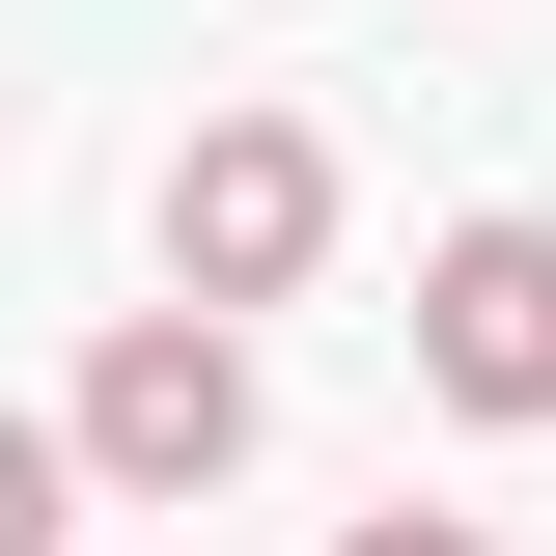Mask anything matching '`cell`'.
<instances>
[{
    "label": "cell",
    "mask_w": 556,
    "mask_h": 556,
    "mask_svg": "<svg viewBox=\"0 0 556 556\" xmlns=\"http://www.w3.org/2000/svg\"><path fill=\"white\" fill-rule=\"evenodd\" d=\"M56 445H84V501H167V529H195V501L251 473V334H223V306H139Z\"/></svg>",
    "instance_id": "1"
},
{
    "label": "cell",
    "mask_w": 556,
    "mask_h": 556,
    "mask_svg": "<svg viewBox=\"0 0 556 556\" xmlns=\"http://www.w3.org/2000/svg\"><path fill=\"white\" fill-rule=\"evenodd\" d=\"M306 251H334V139L306 112H195V167H167V306H278Z\"/></svg>",
    "instance_id": "2"
},
{
    "label": "cell",
    "mask_w": 556,
    "mask_h": 556,
    "mask_svg": "<svg viewBox=\"0 0 556 556\" xmlns=\"http://www.w3.org/2000/svg\"><path fill=\"white\" fill-rule=\"evenodd\" d=\"M417 362H445V417H556V223H445L417 251Z\"/></svg>",
    "instance_id": "3"
},
{
    "label": "cell",
    "mask_w": 556,
    "mask_h": 556,
    "mask_svg": "<svg viewBox=\"0 0 556 556\" xmlns=\"http://www.w3.org/2000/svg\"><path fill=\"white\" fill-rule=\"evenodd\" d=\"M84 529V445H56V417H0V556H56Z\"/></svg>",
    "instance_id": "4"
},
{
    "label": "cell",
    "mask_w": 556,
    "mask_h": 556,
    "mask_svg": "<svg viewBox=\"0 0 556 556\" xmlns=\"http://www.w3.org/2000/svg\"><path fill=\"white\" fill-rule=\"evenodd\" d=\"M334 556H473V529H417V501H390V529H334Z\"/></svg>",
    "instance_id": "5"
}]
</instances>
